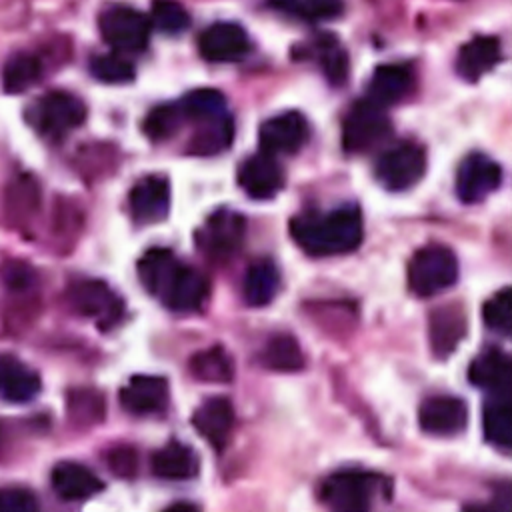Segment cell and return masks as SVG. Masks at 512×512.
I'll return each instance as SVG.
<instances>
[{
    "label": "cell",
    "mask_w": 512,
    "mask_h": 512,
    "mask_svg": "<svg viewBox=\"0 0 512 512\" xmlns=\"http://www.w3.org/2000/svg\"><path fill=\"white\" fill-rule=\"evenodd\" d=\"M502 58L500 40L496 36H474L456 56V72L470 82L480 80Z\"/></svg>",
    "instance_id": "cell-23"
},
{
    "label": "cell",
    "mask_w": 512,
    "mask_h": 512,
    "mask_svg": "<svg viewBox=\"0 0 512 512\" xmlns=\"http://www.w3.org/2000/svg\"><path fill=\"white\" fill-rule=\"evenodd\" d=\"M312 56L322 68L324 76L332 84H344L348 78V54L338 42V38L330 34H322L312 42Z\"/></svg>",
    "instance_id": "cell-33"
},
{
    "label": "cell",
    "mask_w": 512,
    "mask_h": 512,
    "mask_svg": "<svg viewBox=\"0 0 512 512\" xmlns=\"http://www.w3.org/2000/svg\"><path fill=\"white\" fill-rule=\"evenodd\" d=\"M414 80L416 78L410 64H402V62L380 64L368 80L366 98L376 102L382 108L392 106L404 100L412 92Z\"/></svg>",
    "instance_id": "cell-18"
},
{
    "label": "cell",
    "mask_w": 512,
    "mask_h": 512,
    "mask_svg": "<svg viewBox=\"0 0 512 512\" xmlns=\"http://www.w3.org/2000/svg\"><path fill=\"white\" fill-rule=\"evenodd\" d=\"M484 436L486 440L508 452L512 446V424H510V400L508 392H494L492 398H488L484 406Z\"/></svg>",
    "instance_id": "cell-29"
},
{
    "label": "cell",
    "mask_w": 512,
    "mask_h": 512,
    "mask_svg": "<svg viewBox=\"0 0 512 512\" xmlns=\"http://www.w3.org/2000/svg\"><path fill=\"white\" fill-rule=\"evenodd\" d=\"M284 180L282 164L264 150L248 156L238 168V184L254 200L274 198L284 188Z\"/></svg>",
    "instance_id": "cell-13"
},
{
    "label": "cell",
    "mask_w": 512,
    "mask_h": 512,
    "mask_svg": "<svg viewBox=\"0 0 512 512\" xmlns=\"http://www.w3.org/2000/svg\"><path fill=\"white\" fill-rule=\"evenodd\" d=\"M426 152L416 142H398L386 148L374 166V176L386 190L402 192L422 180Z\"/></svg>",
    "instance_id": "cell-6"
},
{
    "label": "cell",
    "mask_w": 512,
    "mask_h": 512,
    "mask_svg": "<svg viewBox=\"0 0 512 512\" xmlns=\"http://www.w3.org/2000/svg\"><path fill=\"white\" fill-rule=\"evenodd\" d=\"M244 234V216L232 208H218L196 230V244L208 258L224 262L242 248Z\"/></svg>",
    "instance_id": "cell-8"
},
{
    "label": "cell",
    "mask_w": 512,
    "mask_h": 512,
    "mask_svg": "<svg viewBox=\"0 0 512 512\" xmlns=\"http://www.w3.org/2000/svg\"><path fill=\"white\" fill-rule=\"evenodd\" d=\"M44 74L42 60L32 52H18L6 60L2 70V86L10 94L24 92L40 82Z\"/></svg>",
    "instance_id": "cell-30"
},
{
    "label": "cell",
    "mask_w": 512,
    "mask_h": 512,
    "mask_svg": "<svg viewBox=\"0 0 512 512\" xmlns=\"http://www.w3.org/2000/svg\"><path fill=\"white\" fill-rule=\"evenodd\" d=\"M184 116L180 112V106L178 102H168V104H160L156 108H152L144 122H142V130L146 132V136L150 140H156V142H162L170 136H174L178 132V128L182 126Z\"/></svg>",
    "instance_id": "cell-35"
},
{
    "label": "cell",
    "mask_w": 512,
    "mask_h": 512,
    "mask_svg": "<svg viewBox=\"0 0 512 512\" xmlns=\"http://www.w3.org/2000/svg\"><path fill=\"white\" fill-rule=\"evenodd\" d=\"M208 292H210L208 278L200 270L182 262L172 282L168 284L166 292L162 294L160 302L176 312H192L206 302Z\"/></svg>",
    "instance_id": "cell-20"
},
{
    "label": "cell",
    "mask_w": 512,
    "mask_h": 512,
    "mask_svg": "<svg viewBox=\"0 0 512 512\" xmlns=\"http://www.w3.org/2000/svg\"><path fill=\"white\" fill-rule=\"evenodd\" d=\"M234 138V122L230 114L206 122H198L196 130L188 138L186 152L194 156H214L226 150Z\"/></svg>",
    "instance_id": "cell-28"
},
{
    "label": "cell",
    "mask_w": 512,
    "mask_h": 512,
    "mask_svg": "<svg viewBox=\"0 0 512 512\" xmlns=\"http://www.w3.org/2000/svg\"><path fill=\"white\" fill-rule=\"evenodd\" d=\"M90 72L94 78L106 84H124L134 78V66L122 52L98 54L90 60Z\"/></svg>",
    "instance_id": "cell-36"
},
{
    "label": "cell",
    "mask_w": 512,
    "mask_h": 512,
    "mask_svg": "<svg viewBox=\"0 0 512 512\" xmlns=\"http://www.w3.org/2000/svg\"><path fill=\"white\" fill-rule=\"evenodd\" d=\"M510 304H512V292H510V286H504L500 288L496 294H492L486 302H484V308H482V316H484V322L490 330L494 332H500L504 336L510 334Z\"/></svg>",
    "instance_id": "cell-39"
},
{
    "label": "cell",
    "mask_w": 512,
    "mask_h": 512,
    "mask_svg": "<svg viewBox=\"0 0 512 512\" xmlns=\"http://www.w3.org/2000/svg\"><path fill=\"white\" fill-rule=\"evenodd\" d=\"M168 398L170 392L166 378L152 374H136L120 390L122 408L138 416L162 412L168 404Z\"/></svg>",
    "instance_id": "cell-17"
},
{
    "label": "cell",
    "mask_w": 512,
    "mask_h": 512,
    "mask_svg": "<svg viewBox=\"0 0 512 512\" xmlns=\"http://www.w3.org/2000/svg\"><path fill=\"white\" fill-rule=\"evenodd\" d=\"M40 392L38 374L12 354H0V398L12 404L30 402Z\"/></svg>",
    "instance_id": "cell-22"
},
{
    "label": "cell",
    "mask_w": 512,
    "mask_h": 512,
    "mask_svg": "<svg viewBox=\"0 0 512 512\" xmlns=\"http://www.w3.org/2000/svg\"><path fill=\"white\" fill-rule=\"evenodd\" d=\"M418 422L432 436H454L466 428L468 408L458 396H430L420 404Z\"/></svg>",
    "instance_id": "cell-14"
},
{
    "label": "cell",
    "mask_w": 512,
    "mask_h": 512,
    "mask_svg": "<svg viewBox=\"0 0 512 512\" xmlns=\"http://www.w3.org/2000/svg\"><path fill=\"white\" fill-rule=\"evenodd\" d=\"M468 380L488 392H508L510 384V358L500 348H486L480 352L470 368H468Z\"/></svg>",
    "instance_id": "cell-25"
},
{
    "label": "cell",
    "mask_w": 512,
    "mask_h": 512,
    "mask_svg": "<svg viewBox=\"0 0 512 512\" xmlns=\"http://www.w3.org/2000/svg\"><path fill=\"white\" fill-rule=\"evenodd\" d=\"M502 182V168L496 160L482 152L468 154L456 172V192L466 204L482 202Z\"/></svg>",
    "instance_id": "cell-10"
},
{
    "label": "cell",
    "mask_w": 512,
    "mask_h": 512,
    "mask_svg": "<svg viewBox=\"0 0 512 512\" xmlns=\"http://www.w3.org/2000/svg\"><path fill=\"white\" fill-rule=\"evenodd\" d=\"M288 228L294 242L310 256L352 252L364 236L362 212L356 204H342L324 214H298L290 220Z\"/></svg>",
    "instance_id": "cell-1"
},
{
    "label": "cell",
    "mask_w": 512,
    "mask_h": 512,
    "mask_svg": "<svg viewBox=\"0 0 512 512\" xmlns=\"http://www.w3.org/2000/svg\"><path fill=\"white\" fill-rule=\"evenodd\" d=\"M178 106H180V112H182L184 120H190L194 124L214 120V118H222V116L228 114L224 94L214 90V88L192 90L178 102Z\"/></svg>",
    "instance_id": "cell-32"
},
{
    "label": "cell",
    "mask_w": 512,
    "mask_h": 512,
    "mask_svg": "<svg viewBox=\"0 0 512 512\" xmlns=\"http://www.w3.org/2000/svg\"><path fill=\"white\" fill-rule=\"evenodd\" d=\"M458 278V258L444 244L418 248L408 262V288L420 298L440 294Z\"/></svg>",
    "instance_id": "cell-2"
},
{
    "label": "cell",
    "mask_w": 512,
    "mask_h": 512,
    "mask_svg": "<svg viewBox=\"0 0 512 512\" xmlns=\"http://www.w3.org/2000/svg\"><path fill=\"white\" fill-rule=\"evenodd\" d=\"M392 132V122L382 106L362 98L354 102L342 122V146L350 154H362L384 144Z\"/></svg>",
    "instance_id": "cell-5"
},
{
    "label": "cell",
    "mask_w": 512,
    "mask_h": 512,
    "mask_svg": "<svg viewBox=\"0 0 512 512\" xmlns=\"http://www.w3.org/2000/svg\"><path fill=\"white\" fill-rule=\"evenodd\" d=\"M234 406L224 396L206 398L192 414V424L196 432L210 442L216 450H222L234 428Z\"/></svg>",
    "instance_id": "cell-19"
},
{
    "label": "cell",
    "mask_w": 512,
    "mask_h": 512,
    "mask_svg": "<svg viewBox=\"0 0 512 512\" xmlns=\"http://www.w3.org/2000/svg\"><path fill=\"white\" fill-rule=\"evenodd\" d=\"M282 10L294 14L304 22H326L342 14L344 2L342 0H288Z\"/></svg>",
    "instance_id": "cell-38"
},
{
    "label": "cell",
    "mask_w": 512,
    "mask_h": 512,
    "mask_svg": "<svg viewBox=\"0 0 512 512\" xmlns=\"http://www.w3.org/2000/svg\"><path fill=\"white\" fill-rule=\"evenodd\" d=\"M180 264L182 262L174 256L172 250L154 246V248H148L140 256V260H138V278H140L142 286L152 296H156L160 300Z\"/></svg>",
    "instance_id": "cell-24"
},
{
    "label": "cell",
    "mask_w": 512,
    "mask_h": 512,
    "mask_svg": "<svg viewBox=\"0 0 512 512\" xmlns=\"http://www.w3.org/2000/svg\"><path fill=\"white\" fill-rule=\"evenodd\" d=\"M280 290V270L272 258H258L250 262L244 274V300L250 306H266Z\"/></svg>",
    "instance_id": "cell-26"
},
{
    "label": "cell",
    "mask_w": 512,
    "mask_h": 512,
    "mask_svg": "<svg viewBox=\"0 0 512 512\" xmlns=\"http://www.w3.org/2000/svg\"><path fill=\"white\" fill-rule=\"evenodd\" d=\"M260 150L278 156V154H294L298 152L308 140V122L306 118L296 112H280L268 118L258 132Z\"/></svg>",
    "instance_id": "cell-12"
},
{
    "label": "cell",
    "mask_w": 512,
    "mask_h": 512,
    "mask_svg": "<svg viewBox=\"0 0 512 512\" xmlns=\"http://www.w3.org/2000/svg\"><path fill=\"white\" fill-rule=\"evenodd\" d=\"M466 328V312L460 302L434 308L428 320V340L432 354L436 358H448L466 336Z\"/></svg>",
    "instance_id": "cell-16"
},
{
    "label": "cell",
    "mask_w": 512,
    "mask_h": 512,
    "mask_svg": "<svg viewBox=\"0 0 512 512\" xmlns=\"http://www.w3.org/2000/svg\"><path fill=\"white\" fill-rule=\"evenodd\" d=\"M68 302L70 306L90 320H94L100 328L114 326L124 314L122 298L102 280L82 278L68 286Z\"/></svg>",
    "instance_id": "cell-9"
},
{
    "label": "cell",
    "mask_w": 512,
    "mask_h": 512,
    "mask_svg": "<svg viewBox=\"0 0 512 512\" xmlns=\"http://www.w3.org/2000/svg\"><path fill=\"white\" fill-rule=\"evenodd\" d=\"M196 454L182 442L172 440L152 454V472L162 480H188L196 474Z\"/></svg>",
    "instance_id": "cell-27"
},
{
    "label": "cell",
    "mask_w": 512,
    "mask_h": 512,
    "mask_svg": "<svg viewBox=\"0 0 512 512\" xmlns=\"http://www.w3.org/2000/svg\"><path fill=\"white\" fill-rule=\"evenodd\" d=\"M190 372L204 382H228L234 374V364L224 348L212 346L196 352L190 358Z\"/></svg>",
    "instance_id": "cell-34"
},
{
    "label": "cell",
    "mask_w": 512,
    "mask_h": 512,
    "mask_svg": "<svg viewBox=\"0 0 512 512\" xmlns=\"http://www.w3.org/2000/svg\"><path fill=\"white\" fill-rule=\"evenodd\" d=\"M150 22L164 34H180L188 28L190 16L186 8L176 0H154Z\"/></svg>",
    "instance_id": "cell-37"
},
{
    "label": "cell",
    "mask_w": 512,
    "mask_h": 512,
    "mask_svg": "<svg viewBox=\"0 0 512 512\" xmlns=\"http://www.w3.org/2000/svg\"><path fill=\"white\" fill-rule=\"evenodd\" d=\"M38 502L26 488H0V510L8 512H30L36 510Z\"/></svg>",
    "instance_id": "cell-40"
},
{
    "label": "cell",
    "mask_w": 512,
    "mask_h": 512,
    "mask_svg": "<svg viewBox=\"0 0 512 512\" xmlns=\"http://www.w3.org/2000/svg\"><path fill=\"white\" fill-rule=\"evenodd\" d=\"M262 362L274 372H298L304 368V354L292 334H274L262 348Z\"/></svg>",
    "instance_id": "cell-31"
},
{
    "label": "cell",
    "mask_w": 512,
    "mask_h": 512,
    "mask_svg": "<svg viewBox=\"0 0 512 512\" xmlns=\"http://www.w3.org/2000/svg\"><path fill=\"white\" fill-rule=\"evenodd\" d=\"M128 208L136 222L152 224L162 220L170 208V184L164 176H142L128 194Z\"/></svg>",
    "instance_id": "cell-15"
},
{
    "label": "cell",
    "mask_w": 512,
    "mask_h": 512,
    "mask_svg": "<svg viewBox=\"0 0 512 512\" xmlns=\"http://www.w3.org/2000/svg\"><path fill=\"white\" fill-rule=\"evenodd\" d=\"M136 454L130 446H120V448H114L108 456V464H110V470H114L116 474L120 476H132L136 472Z\"/></svg>",
    "instance_id": "cell-41"
},
{
    "label": "cell",
    "mask_w": 512,
    "mask_h": 512,
    "mask_svg": "<svg viewBox=\"0 0 512 512\" xmlns=\"http://www.w3.org/2000/svg\"><path fill=\"white\" fill-rule=\"evenodd\" d=\"M50 484L54 492L66 502H80L98 494L104 484L102 480L84 464L60 462L50 472Z\"/></svg>",
    "instance_id": "cell-21"
},
{
    "label": "cell",
    "mask_w": 512,
    "mask_h": 512,
    "mask_svg": "<svg viewBox=\"0 0 512 512\" xmlns=\"http://www.w3.org/2000/svg\"><path fill=\"white\" fill-rule=\"evenodd\" d=\"M384 478L364 470H340L328 476L318 490L320 500L334 510H368L384 488Z\"/></svg>",
    "instance_id": "cell-3"
},
{
    "label": "cell",
    "mask_w": 512,
    "mask_h": 512,
    "mask_svg": "<svg viewBox=\"0 0 512 512\" xmlns=\"http://www.w3.org/2000/svg\"><path fill=\"white\" fill-rule=\"evenodd\" d=\"M98 28L102 38L122 54L142 52L150 38V20L124 4H112L100 12Z\"/></svg>",
    "instance_id": "cell-7"
},
{
    "label": "cell",
    "mask_w": 512,
    "mask_h": 512,
    "mask_svg": "<svg viewBox=\"0 0 512 512\" xmlns=\"http://www.w3.org/2000/svg\"><path fill=\"white\" fill-rule=\"evenodd\" d=\"M84 118V102L64 90H52L40 96L28 110V122L48 140H62L72 130H76Z\"/></svg>",
    "instance_id": "cell-4"
},
{
    "label": "cell",
    "mask_w": 512,
    "mask_h": 512,
    "mask_svg": "<svg viewBox=\"0 0 512 512\" xmlns=\"http://www.w3.org/2000/svg\"><path fill=\"white\" fill-rule=\"evenodd\" d=\"M198 50L208 62H238L250 52V38L240 24L214 22L202 30L198 38Z\"/></svg>",
    "instance_id": "cell-11"
}]
</instances>
